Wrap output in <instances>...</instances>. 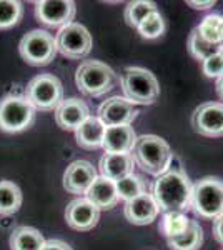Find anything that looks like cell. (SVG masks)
I'll return each instance as SVG.
<instances>
[{"label":"cell","mask_w":223,"mask_h":250,"mask_svg":"<svg viewBox=\"0 0 223 250\" xmlns=\"http://www.w3.org/2000/svg\"><path fill=\"white\" fill-rule=\"evenodd\" d=\"M193 185L180 168L168 170L157 177L153 184V199L163 213L183 212L192 207Z\"/></svg>","instance_id":"6da1fadb"},{"label":"cell","mask_w":223,"mask_h":250,"mask_svg":"<svg viewBox=\"0 0 223 250\" xmlns=\"http://www.w3.org/2000/svg\"><path fill=\"white\" fill-rule=\"evenodd\" d=\"M133 162L148 175L160 177L170 168L173 154L170 145L158 135L137 137V142L130 152Z\"/></svg>","instance_id":"7a4b0ae2"},{"label":"cell","mask_w":223,"mask_h":250,"mask_svg":"<svg viewBox=\"0 0 223 250\" xmlns=\"http://www.w3.org/2000/svg\"><path fill=\"white\" fill-rule=\"evenodd\" d=\"M122 90L125 99L132 104L140 105H152L160 95V85L155 75L147 68L127 67L120 75Z\"/></svg>","instance_id":"3957f363"},{"label":"cell","mask_w":223,"mask_h":250,"mask_svg":"<svg viewBox=\"0 0 223 250\" xmlns=\"http://www.w3.org/2000/svg\"><path fill=\"white\" fill-rule=\"evenodd\" d=\"M117 74L100 60H85L75 72V83L83 95L102 97L117 83Z\"/></svg>","instance_id":"277c9868"},{"label":"cell","mask_w":223,"mask_h":250,"mask_svg":"<svg viewBox=\"0 0 223 250\" xmlns=\"http://www.w3.org/2000/svg\"><path fill=\"white\" fill-rule=\"evenodd\" d=\"M25 99L35 110L52 112L63 102V85L55 75L40 74L27 83Z\"/></svg>","instance_id":"5b68a950"},{"label":"cell","mask_w":223,"mask_h":250,"mask_svg":"<svg viewBox=\"0 0 223 250\" xmlns=\"http://www.w3.org/2000/svg\"><path fill=\"white\" fill-rule=\"evenodd\" d=\"M19 52L28 65H48L57 55V40L50 32L35 29L27 32L19 43Z\"/></svg>","instance_id":"8992f818"},{"label":"cell","mask_w":223,"mask_h":250,"mask_svg":"<svg viewBox=\"0 0 223 250\" xmlns=\"http://www.w3.org/2000/svg\"><path fill=\"white\" fill-rule=\"evenodd\" d=\"M192 208L203 219H217L223 213V182L217 177H205L193 185Z\"/></svg>","instance_id":"52a82bcc"},{"label":"cell","mask_w":223,"mask_h":250,"mask_svg":"<svg viewBox=\"0 0 223 250\" xmlns=\"http://www.w3.org/2000/svg\"><path fill=\"white\" fill-rule=\"evenodd\" d=\"M35 108L22 95H7L0 100V130L7 134L23 132L34 124Z\"/></svg>","instance_id":"ba28073f"},{"label":"cell","mask_w":223,"mask_h":250,"mask_svg":"<svg viewBox=\"0 0 223 250\" xmlns=\"http://www.w3.org/2000/svg\"><path fill=\"white\" fill-rule=\"evenodd\" d=\"M57 50L70 60L85 59L92 50V35L82 23H68L57 34Z\"/></svg>","instance_id":"9c48e42d"},{"label":"cell","mask_w":223,"mask_h":250,"mask_svg":"<svg viewBox=\"0 0 223 250\" xmlns=\"http://www.w3.org/2000/svg\"><path fill=\"white\" fill-rule=\"evenodd\" d=\"M192 127L203 137H223V104L206 102L192 114Z\"/></svg>","instance_id":"30bf717a"},{"label":"cell","mask_w":223,"mask_h":250,"mask_svg":"<svg viewBox=\"0 0 223 250\" xmlns=\"http://www.w3.org/2000/svg\"><path fill=\"white\" fill-rule=\"evenodd\" d=\"M77 14V5L72 0H40L35 2V15L39 22L48 27H65L72 23Z\"/></svg>","instance_id":"8fae6325"},{"label":"cell","mask_w":223,"mask_h":250,"mask_svg":"<svg viewBox=\"0 0 223 250\" xmlns=\"http://www.w3.org/2000/svg\"><path fill=\"white\" fill-rule=\"evenodd\" d=\"M139 110L125 97H110L99 107V119L105 127L115 125H130L137 119Z\"/></svg>","instance_id":"7c38bea8"},{"label":"cell","mask_w":223,"mask_h":250,"mask_svg":"<svg viewBox=\"0 0 223 250\" xmlns=\"http://www.w3.org/2000/svg\"><path fill=\"white\" fill-rule=\"evenodd\" d=\"M65 220L67 225L74 230L88 232L99 224L100 210L93 205L87 197L72 200L65 208Z\"/></svg>","instance_id":"4fadbf2b"},{"label":"cell","mask_w":223,"mask_h":250,"mask_svg":"<svg viewBox=\"0 0 223 250\" xmlns=\"http://www.w3.org/2000/svg\"><path fill=\"white\" fill-rule=\"evenodd\" d=\"M97 179V170L93 165L87 160H75L67 167L63 173V188L68 193H75V195H82L87 193Z\"/></svg>","instance_id":"5bb4252c"},{"label":"cell","mask_w":223,"mask_h":250,"mask_svg":"<svg viewBox=\"0 0 223 250\" xmlns=\"http://www.w3.org/2000/svg\"><path fill=\"white\" fill-rule=\"evenodd\" d=\"M158 205L153 199L152 193H142V195L135 197V199L125 202L123 207V215L130 224L133 225H148L157 219Z\"/></svg>","instance_id":"9a60e30c"},{"label":"cell","mask_w":223,"mask_h":250,"mask_svg":"<svg viewBox=\"0 0 223 250\" xmlns=\"http://www.w3.org/2000/svg\"><path fill=\"white\" fill-rule=\"evenodd\" d=\"M90 117L87 104L80 99L63 100L55 110V122L63 130H77Z\"/></svg>","instance_id":"2e32d148"},{"label":"cell","mask_w":223,"mask_h":250,"mask_svg":"<svg viewBox=\"0 0 223 250\" xmlns=\"http://www.w3.org/2000/svg\"><path fill=\"white\" fill-rule=\"evenodd\" d=\"M137 142V135L130 125L105 127L103 145L107 154H130Z\"/></svg>","instance_id":"e0dca14e"},{"label":"cell","mask_w":223,"mask_h":250,"mask_svg":"<svg viewBox=\"0 0 223 250\" xmlns=\"http://www.w3.org/2000/svg\"><path fill=\"white\" fill-rule=\"evenodd\" d=\"M85 195L99 210H110L119 202L115 182L102 175L93 180V184L90 185V188H88Z\"/></svg>","instance_id":"ac0fdd59"},{"label":"cell","mask_w":223,"mask_h":250,"mask_svg":"<svg viewBox=\"0 0 223 250\" xmlns=\"http://www.w3.org/2000/svg\"><path fill=\"white\" fill-rule=\"evenodd\" d=\"M133 165L135 162L130 154H107L105 152L100 159V172H102V177L117 182L133 173Z\"/></svg>","instance_id":"d6986e66"},{"label":"cell","mask_w":223,"mask_h":250,"mask_svg":"<svg viewBox=\"0 0 223 250\" xmlns=\"http://www.w3.org/2000/svg\"><path fill=\"white\" fill-rule=\"evenodd\" d=\"M103 135H105V125L99 117L90 115L85 122L75 130L77 144L87 150H95L103 145Z\"/></svg>","instance_id":"ffe728a7"},{"label":"cell","mask_w":223,"mask_h":250,"mask_svg":"<svg viewBox=\"0 0 223 250\" xmlns=\"http://www.w3.org/2000/svg\"><path fill=\"white\" fill-rule=\"evenodd\" d=\"M167 244L170 250H198L203 244V229L197 220H190L185 232L167 239Z\"/></svg>","instance_id":"44dd1931"},{"label":"cell","mask_w":223,"mask_h":250,"mask_svg":"<svg viewBox=\"0 0 223 250\" xmlns=\"http://www.w3.org/2000/svg\"><path fill=\"white\" fill-rule=\"evenodd\" d=\"M45 244V239L35 227L22 225L17 227L10 235V249L12 250H40Z\"/></svg>","instance_id":"7402d4cb"},{"label":"cell","mask_w":223,"mask_h":250,"mask_svg":"<svg viewBox=\"0 0 223 250\" xmlns=\"http://www.w3.org/2000/svg\"><path fill=\"white\" fill-rule=\"evenodd\" d=\"M22 205V190L10 180H0V215H12Z\"/></svg>","instance_id":"603a6c76"},{"label":"cell","mask_w":223,"mask_h":250,"mask_svg":"<svg viewBox=\"0 0 223 250\" xmlns=\"http://www.w3.org/2000/svg\"><path fill=\"white\" fill-rule=\"evenodd\" d=\"M188 52L192 54L193 59L203 62V60L210 59L215 54H220L223 50H222V45L206 42L195 27V29L192 30V34L188 35Z\"/></svg>","instance_id":"cb8c5ba5"},{"label":"cell","mask_w":223,"mask_h":250,"mask_svg":"<svg viewBox=\"0 0 223 250\" xmlns=\"http://www.w3.org/2000/svg\"><path fill=\"white\" fill-rule=\"evenodd\" d=\"M157 3L148 2V0H137V2H130L125 7L123 17L127 25H130L132 29H139V25L148 17L150 14L157 12Z\"/></svg>","instance_id":"d4e9b609"},{"label":"cell","mask_w":223,"mask_h":250,"mask_svg":"<svg viewBox=\"0 0 223 250\" xmlns=\"http://www.w3.org/2000/svg\"><path fill=\"white\" fill-rule=\"evenodd\" d=\"M197 30L200 32V35L206 40V42L222 45V42H223V15H220V14L206 15V17L200 22V25L197 27Z\"/></svg>","instance_id":"484cf974"},{"label":"cell","mask_w":223,"mask_h":250,"mask_svg":"<svg viewBox=\"0 0 223 250\" xmlns=\"http://www.w3.org/2000/svg\"><path fill=\"white\" fill-rule=\"evenodd\" d=\"M190 219L185 215L183 212H167L163 213L160 222V232L163 233L167 239L180 235L182 232H185V229L188 227Z\"/></svg>","instance_id":"4316f807"},{"label":"cell","mask_w":223,"mask_h":250,"mask_svg":"<svg viewBox=\"0 0 223 250\" xmlns=\"http://www.w3.org/2000/svg\"><path fill=\"white\" fill-rule=\"evenodd\" d=\"M115 187H117V193H119V199H123L125 202L145 193V182L139 175H135V173H130V175L117 180Z\"/></svg>","instance_id":"83f0119b"},{"label":"cell","mask_w":223,"mask_h":250,"mask_svg":"<svg viewBox=\"0 0 223 250\" xmlns=\"http://www.w3.org/2000/svg\"><path fill=\"white\" fill-rule=\"evenodd\" d=\"M22 14L23 7L17 0H0V30L17 25Z\"/></svg>","instance_id":"f1b7e54d"},{"label":"cell","mask_w":223,"mask_h":250,"mask_svg":"<svg viewBox=\"0 0 223 250\" xmlns=\"http://www.w3.org/2000/svg\"><path fill=\"white\" fill-rule=\"evenodd\" d=\"M137 30H139V34L143 39H148V40L158 39L160 35H163V32H165V20L160 15V12L157 10V12H153V14H150L148 17L140 23Z\"/></svg>","instance_id":"f546056e"},{"label":"cell","mask_w":223,"mask_h":250,"mask_svg":"<svg viewBox=\"0 0 223 250\" xmlns=\"http://www.w3.org/2000/svg\"><path fill=\"white\" fill-rule=\"evenodd\" d=\"M202 70L208 79H218L223 74V52L202 62Z\"/></svg>","instance_id":"4dcf8cb0"},{"label":"cell","mask_w":223,"mask_h":250,"mask_svg":"<svg viewBox=\"0 0 223 250\" xmlns=\"http://www.w3.org/2000/svg\"><path fill=\"white\" fill-rule=\"evenodd\" d=\"M40 250H74L67 242L60 240V239H50V240H45L43 247Z\"/></svg>","instance_id":"1f68e13d"},{"label":"cell","mask_w":223,"mask_h":250,"mask_svg":"<svg viewBox=\"0 0 223 250\" xmlns=\"http://www.w3.org/2000/svg\"><path fill=\"white\" fill-rule=\"evenodd\" d=\"M213 237L215 240L223 245V213L213 220Z\"/></svg>","instance_id":"d6a6232c"},{"label":"cell","mask_w":223,"mask_h":250,"mask_svg":"<svg viewBox=\"0 0 223 250\" xmlns=\"http://www.w3.org/2000/svg\"><path fill=\"white\" fill-rule=\"evenodd\" d=\"M186 5H190L192 9H195V10H205V9L213 7L215 2H212V0H208V2H193V0H188V2H186Z\"/></svg>","instance_id":"836d02e7"},{"label":"cell","mask_w":223,"mask_h":250,"mask_svg":"<svg viewBox=\"0 0 223 250\" xmlns=\"http://www.w3.org/2000/svg\"><path fill=\"white\" fill-rule=\"evenodd\" d=\"M217 94L223 100V74L217 79Z\"/></svg>","instance_id":"e575fe53"},{"label":"cell","mask_w":223,"mask_h":250,"mask_svg":"<svg viewBox=\"0 0 223 250\" xmlns=\"http://www.w3.org/2000/svg\"><path fill=\"white\" fill-rule=\"evenodd\" d=\"M222 50H223V42H222Z\"/></svg>","instance_id":"d590c367"}]
</instances>
